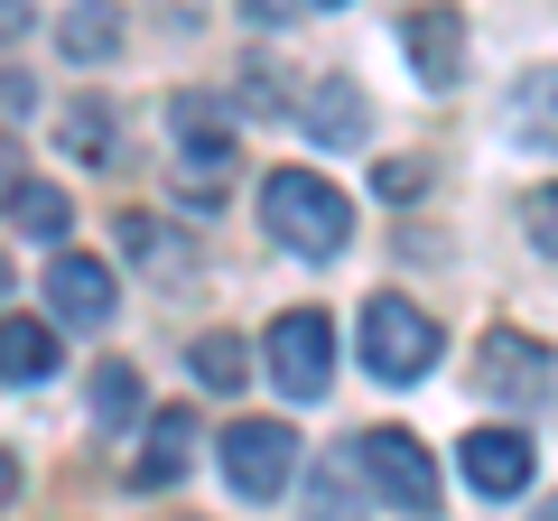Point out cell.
<instances>
[{"instance_id": "obj_1", "label": "cell", "mask_w": 558, "mask_h": 521, "mask_svg": "<svg viewBox=\"0 0 558 521\" xmlns=\"http://www.w3.org/2000/svg\"><path fill=\"white\" fill-rule=\"evenodd\" d=\"M260 223H270L289 252L336 260V252H344V233H354V205H344L336 186L317 178V168H270V178H260Z\"/></svg>"}, {"instance_id": "obj_2", "label": "cell", "mask_w": 558, "mask_h": 521, "mask_svg": "<svg viewBox=\"0 0 558 521\" xmlns=\"http://www.w3.org/2000/svg\"><path fill=\"white\" fill-rule=\"evenodd\" d=\"M363 363L381 381H418L438 363V317L410 299H363Z\"/></svg>"}, {"instance_id": "obj_3", "label": "cell", "mask_w": 558, "mask_h": 521, "mask_svg": "<svg viewBox=\"0 0 558 521\" xmlns=\"http://www.w3.org/2000/svg\"><path fill=\"white\" fill-rule=\"evenodd\" d=\"M354 465H363V484H373L381 502H400V512H438V465H428V447H418L410 428H373V438H354Z\"/></svg>"}, {"instance_id": "obj_4", "label": "cell", "mask_w": 558, "mask_h": 521, "mask_svg": "<svg viewBox=\"0 0 558 521\" xmlns=\"http://www.w3.org/2000/svg\"><path fill=\"white\" fill-rule=\"evenodd\" d=\"M270 381L289 401H317L326 381H336V326H326L317 307H289V317L270 326Z\"/></svg>"}, {"instance_id": "obj_5", "label": "cell", "mask_w": 558, "mask_h": 521, "mask_svg": "<svg viewBox=\"0 0 558 521\" xmlns=\"http://www.w3.org/2000/svg\"><path fill=\"white\" fill-rule=\"evenodd\" d=\"M289 465H299V438L279 420H242L223 428V484H233L242 502H270L279 484H289Z\"/></svg>"}, {"instance_id": "obj_6", "label": "cell", "mask_w": 558, "mask_h": 521, "mask_svg": "<svg viewBox=\"0 0 558 521\" xmlns=\"http://www.w3.org/2000/svg\"><path fill=\"white\" fill-rule=\"evenodd\" d=\"M47 307H57V326H75V336H102L112 326V270H102L94 252H57L47 260Z\"/></svg>"}, {"instance_id": "obj_7", "label": "cell", "mask_w": 558, "mask_h": 521, "mask_svg": "<svg viewBox=\"0 0 558 521\" xmlns=\"http://www.w3.org/2000/svg\"><path fill=\"white\" fill-rule=\"evenodd\" d=\"M549 344L539 336H512V326H502V336H484V354H475V381L484 391H494V401H549Z\"/></svg>"}, {"instance_id": "obj_8", "label": "cell", "mask_w": 558, "mask_h": 521, "mask_svg": "<svg viewBox=\"0 0 558 521\" xmlns=\"http://www.w3.org/2000/svg\"><path fill=\"white\" fill-rule=\"evenodd\" d=\"M178 141H186V186H215V178H233V121H223V102L215 94H178Z\"/></svg>"}, {"instance_id": "obj_9", "label": "cell", "mask_w": 558, "mask_h": 521, "mask_svg": "<svg viewBox=\"0 0 558 521\" xmlns=\"http://www.w3.org/2000/svg\"><path fill=\"white\" fill-rule=\"evenodd\" d=\"M299 131L317 149H363V131H373V102H363V84L354 75H326L317 94L299 102Z\"/></svg>"}, {"instance_id": "obj_10", "label": "cell", "mask_w": 558, "mask_h": 521, "mask_svg": "<svg viewBox=\"0 0 558 521\" xmlns=\"http://www.w3.org/2000/svg\"><path fill=\"white\" fill-rule=\"evenodd\" d=\"M457 457H465V484H475V494H521V484H531V438H521V428H475Z\"/></svg>"}, {"instance_id": "obj_11", "label": "cell", "mask_w": 558, "mask_h": 521, "mask_svg": "<svg viewBox=\"0 0 558 521\" xmlns=\"http://www.w3.org/2000/svg\"><path fill=\"white\" fill-rule=\"evenodd\" d=\"M186 465H196V410H159V420H149V447H140V465H131V484L140 494H168Z\"/></svg>"}, {"instance_id": "obj_12", "label": "cell", "mask_w": 558, "mask_h": 521, "mask_svg": "<svg viewBox=\"0 0 558 521\" xmlns=\"http://www.w3.org/2000/svg\"><path fill=\"white\" fill-rule=\"evenodd\" d=\"M502 112H512V141L521 149H558V65H531Z\"/></svg>"}, {"instance_id": "obj_13", "label": "cell", "mask_w": 558, "mask_h": 521, "mask_svg": "<svg viewBox=\"0 0 558 521\" xmlns=\"http://www.w3.org/2000/svg\"><path fill=\"white\" fill-rule=\"evenodd\" d=\"M410 65L428 84H457V65H465V20L457 10H418L410 20Z\"/></svg>"}, {"instance_id": "obj_14", "label": "cell", "mask_w": 558, "mask_h": 521, "mask_svg": "<svg viewBox=\"0 0 558 521\" xmlns=\"http://www.w3.org/2000/svg\"><path fill=\"white\" fill-rule=\"evenodd\" d=\"M57 373V336L38 317H0V381H47Z\"/></svg>"}, {"instance_id": "obj_15", "label": "cell", "mask_w": 558, "mask_h": 521, "mask_svg": "<svg viewBox=\"0 0 558 521\" xmlns=\"http://www.w3.org/2000/svg\"><path fill=\"white\" fill-rule=\"evenodd\" d=\"M10 215H20V233H38V242H65L75 205H65V186H10Z\"/></svg>"}, {"instance_id": "obj_16", "label": "cell", "mask_w": 558, "mask_h": 521, "mask_svg": "<svg viewBox=\"0 0 558 521\" xmlns=\"http://www.w3.org/2000/svg\"><path fill=\"white\" fill-rule=\"evenodd\" d=\"M196 381H205V391H242V381H252L242 336H196Z\"/></svg>"}, {"instance_id": "obj_17", "label": "cell", "mask_w": 558, "mask_h": 521, "mask_svg": "<svg viewBox=\"0 0 558 521\" xmlns=\"http://www.w3.org/2000/svg\"><path fill=\"white\" fill-rule=\"evenodd\" d=\"M94 420L102 428H131L140 420V373H131V363H102V373H94Z\"/></svg>"}, {"instance_id": "obj_18", "label": "cell", "mask_w": 558, "mask_h": 521, "mask_svg": "<svg viewBox=\"0 0 558 521\" xmlns=\"http://www.w3.org/2000/svg\"><path fill=\"white\" fill-rule=\"evenodd\" d=\"M112 47H121V20L102 10V0H94V10H65V57L94 65V57H112Z\"/></svg>"}, {"instance_id": "obj_19", "label": "cell", "mask_w": 558, "mask_h": 521, "mask_svg": "<svg viewBox=\"0 0 558 521\" xmlns=\"http://www.w3.org/2000/svg\"><path fill=\"white\" fill-rule=\"evenodd\" d=\"M121 252L131 260H149V270H178V233H168V223H149V215H121Z\"/></svg>"}, {"instance_id": "obj_20", "label": "cell", "mask_w": 558, "mask_h": 521, "mask_svg": "<svg viewBox=\"0 0 558 521\" xmlns=\"http://www.w3.org/2000/svg\"><path fill=\"white\" fill-rule=\"evenodd\" d=\"M112 121H102V102H75V112H65V149H75V159H112Z\"/></svg>"}, {"instance_id": "obj_21", "label": "cell", "mask_w": 558, "mask_h": 521, "mask_svg": "<svg viewBox=\"0 0 558 521\" xmlns=\"http://www.w3.org/2000/svg\"><path fill=\"white\" fill-rule=\"evenodd\" d=\"M521 223H531V242L558 260V186H531V196H521Z\"/></svg>"}, {"instance_id": "obj_22", "label": "cell", "mask_w": 558, "mask_h": 521, "mask_svg": "<svg viewBox=\"0 0 558 521\" xmlns=\"http://www.w3.org/2000/svg\"><path fill=\"white\" fill-rule=\"evenodd\" d=\"M344 512H354V494H344V475H336V465H317V521H344Z\"/></svg>"}, {"instance_id": "obj_23", "label": "cell", "mask_w": 558, "mask_h": 521, "mask_svg": "<svg viewBox=\"0 0 558 521\" xmlns=\"http://www.w3.org/2000/svg\"><path fill=\"white\" fill-rule=\"evenodd\" d=\"M28 28V0H0V38H20Z\"/></svg>"}, {"instance_id": "obj_24", "label": "cell", "mask_w": 558, "mask_h": 521, "mask_svg": "<svg viewBox=\"0 0 558 521\" xmlns=\"http://www.w3.org/2000/svg\"><path fill=\"white\" fill-rule=\"evenodd\" d=\"M10 494H20V465H10V457H0V502H10Z\"/></svg>"}, {"instance_id": "obj_25", "label": "cell", "mask_w": 558, "mask_h": 521, "mask_svg": "<svg viewBox=\"0 0 558 521\" xmlns=\"http://www.w3.org/2000/svg\"><path fill=\"white\" fill-rule=\"evenodd\" d=\"M539 521H558V502H549V512H539Z\"/></svg>"}, {"instance_id": "obj_26", "label": "cell", "mask_w": 558, "mask_h": 521, "mask_svg": "<svg viewBox=\"0 0 558 521\" xmlns=\"http://www.w3.org/2000/svg\"><path fill=\"white\" fill-rule=\"evenodd\" d=\"M317 10H336V0H317Z\"/></svg>"}]
</instances>
